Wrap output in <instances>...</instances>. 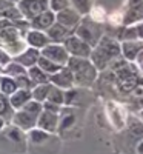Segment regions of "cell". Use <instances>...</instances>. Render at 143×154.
Wrapping results in <instances>:
<instances>
[{"label":"cell","instance_id":"10","mask_svg":"<svg viewBox=\"0 0 143 154\" xmlns=\"http://www.w3.org/2000/svg\"><path fill=\"white\" fill-rule=\"evenodd\" d=\"M75 112L74 109H71V106H66L65 108H60V112H59V128L57 131L62 133V131H66V130H71L75 125Z\"/></svg>","mask_w":143,"mask_h":154},{"label":"cell","instance_id":"32","mask_svg":"<svg viewBox=\"0 0 143 154\" xmlns=\"http://www.w3.org/2000/svg\"><path fill=\"white\" fill-rule=\"evenodd\" d=\"M8 25H11L9 22H8V19L5 20V19H0V31H2L5 26H8Z\"/></svg>","mask_w":143,"mask_h":154},{"label":"cell","instance_id":"24","mask_svg":"<svg viewBox=\"0 0 143 154\" xmlns=\"http://www.w3.org/2000/svg\"><path fill=\"white\" fill-rule=\"evenodd\" d=\"M5 72L11 77L12 75V79H16L17 75H22V74H26V68L25 66H22L20 63H8V66H6V69H5Z\"/></svg>","mask_w":143,"mask_h":154},{"label":"cell","instance_id":"33","mask_svg":"<svg viewBox=\"0 0 143 154\" xmlns=\"http://www.w3.org/2000/svg\"><path fill=\"white\" fill-rule=\"evenodd\" d=\"M135 151H137V154H143V140L137 143V148H135Z\"/></svg>","mask_w":143,"mask_h":154},{"label":"cell","instance_id":"5","mask_svg":"<svg viewBox=\"0 0 143 154\" xmlns=\"http://www.w3.org/2000/svg\"><path fill=\"white\" fill-rule=\"evenodd\" d=\"M43 57L53 60L54 63H57V65L60 66H65L69 60V54L68 51L65 49V46L62 45H57V43H49L46 45L45 48H42V53H40Z\"/></svg>","mask_w":143,"mask_h":154},{"label":"cell","instance_id":"14","mask_svg":"<svg viewBox=\"0 0 143 154\" xmlns=\"http://www.w3.org/2000/svg\"><path fill=\"white\" fill-rule=\"evenodd\" d=\"M46 35L51 42H65L69 37V28L63 26L62 23L54 22L51 26L46 29Z\"/></svg>","mask_w":143,"mask_h":154},{"label":"cell","instance_id":"30","mask_svg":"<svg viewBox=\"0 0 143 154\" xmlns=\"http://www.w3.org/2000/svg\"><path fill=\"white\" fill-rule=\"evenodd\" d=\"M12 3H14V2H9V0H0V14H2L3 11H6L8 8L14 6Z\"/></svg>","mask_w":143,"mask_h":154},{"label":"cell","instance_id":"8","mask_svg":"<svg viewBox=\"0 0 143 154\" xmlns=\"http://www.w3.org/2000/svg\"><path fill=\"white\" fill-rule=\"evenodd\" d=\"M11 123H12V125H16L17 128H20L22 131L28 133L29 130L35 128V125H37V119L34 117V116H31L29 112H26V111L17 109V111L12 112Z\"/></svg>","mask_w":143,"mask_h":154},{"label":"cell","instance_id":"18","mask_svg":"<svg viewBox=\"0 0 143 154\" xmlns=\"http://www.w3.org/2000/svg\"><path fill=\"white\" fill-rule=\"evenodd\" d=\"M45 102H51V103H56L59 106H63L65 105V91L51 83V88L48 91V97H46Z\"/></svg>","mask_w":143,"mask_h":154},{"label":"cell","instance_id":"9","mask_svg":"<svg viewBox=\"0 0 143 154\" xmlns=\"http://www.w3.org/2000/svg\"><path fill=\"white\" fill-rule=\"evenodd\" d=\"M49 83H53L54 86L60 88V89H69L74 86V80H72V74L69 71V68H62L57 72L49 75Z\"/></svg>","mask_w":143,"mask_h":154},{"label":"cell","instance_id":"22","mask_svg":"<svg viewBox=\"0 0 143 154\" xmlns=\"http://www.w3.org/2000/svg\"><path fill=\"white\" fill-rule=\"evenodd\" d=\"M49 88H51V83H40V85H35V86L32 88V91H31L32 99L37 100V102H42V103H43V102L46 100V97H48Z\"/></svg>","mask_w":143,"mask_h":154},{"label":"cell","instance_id":"36","mask_svg":"<svg viewBox=\"0 0 143 154\" xmlns=\"http://www.w3.org/2000/svg\"><path fill=\"white\" fill-rule=\"evenodd\" d=\"M9 2H16V0H9Z\"/></svg>","mask_w":143,"mask_h":154},{"label":"cell","instance_id":"3","mask_svg":"<svg viewBox=\"0 0 143 154\" xmlns=\"http://www.w3.org/2000/svg\"><path fill=\"white\" fill-rule=\"evenodd\" d=\"M65 49L68 51V54H71L72 57H82V59H88L91 57L93 53V46L88 45L85 40H82L77 35H69L65 40Z\"/></svg>","mask_w":143,"mask_h":154},{"label":"cell","instance_id":"12","mask_svg":"<svg viewBox=\"0 0 143 154\" xmlns=\"http://www.w3.org/2000/svg\"><path fill=\"white\" fill-rule=\"evenodd\" d=\"M32 99V94H31V89H23V88H19L16 93H12L9 96V105L11 108L17 111V109H22L25 106L26 102H29Z\"/></svg>","mask_w":143,"mask_h":154},{"label":"cell","instance_id":"31","mask_svg":"<svg viewBox=\"0 0 143 154\" xmlns=\"http://www.w3.org/2000/svg\"><path fill=\"white\" fill-rule=\"evenodd\" d=\"M135 32H137V37L143 40V23H138L135 26Z\"/></svg>","mask_w":143,"mask_h":154},{"label":"cell","instance_id":"25","mask_svg":"<svg viewBox=\"0 0 143 154\" xmlns=\"http://www.w3.org/2000/svg\"><path fill=\"white\" fill-rule=\"evenodd\" d=\"M91 19H93V22L96 23H102L103 20L106 19V14H105V9H103L102 6H96L91 9Z\"/></svg>","mask_w":143,"mask_h":154},{"label":"cell","instance_id":"6","mask_svg":"<svg viewBox=\"0 0 143 154\" xmlns=\"http://www.w3.org/2000/svg\"><path fill=\"white\" fill-rule=\"evenodd\" d=\"M96 22H83L79 28H77V37H80L82 40H85L88 45L94 46L99 43V37H100V29L94 25Z\"/></svg>","mask_w":143,"mask_h":154},{"label":"cell","instance_id":"15","mask_svg":"<svg viewBox=\"0 0 143 154\" xmlns=\"http://www.w3.org/2000/svg\"><path fill=\"white\" fill-rule=\"evenodd\" d=\"M80 20V14L74 9H69V8H65V9H60L56 16V22L62 23L63 26L66 28H71L74 25Z\"/></svg>","mask_w":143,"mask_h":154},{"label":"cell","instance_id":"20","mask_svg":"<svg viewBox=\"0 0 143 154\" xmlns=\"http://www.w3.org/2000/svg\"><path fill=\"white\" fill-rule=\"evenodd\" d=\"M37 65H38V68H40L42 71H45L46 74H54V72H57L59 69H62L63 66H60V65H57V63H54L53 60H49V59H46V57H43L42 54H40V57H38V60H37Z\"/></svg>","mask_w":143,"mask_h":154},{"label":"cell","instance_id":"13","mask_svg":"<svg viewBox=\"0 0 143 154\" xmlns=\"http://www.w3.org/2000/svg\"><path fill=\"white\" fill-rule=\"evenodd\" d=\"M38 57H40L38 49L31 46V48H28V49L22 51L20 54H17L14 60H16L17 63H20L22 66H25V68H31V66H34L35 63H37Z\"/></svg>","mask_w":143,"mask_h":154},{"label":"cell","instance_id":"4","mask_svg":"<svg viewBox=\"0 0 143 154\" xmlns=\"http://www.w3.org/2000/svg\"><path fill=\"white\" fill-rule=\"evenodd\" d=\"M17 8L23 17L31 20L40 12L49 9V0H20Z\"/></svg>","mask_w":143,"mask_h":154},{"label":"cell","instance_id":"21","mask_svg":"<svg viewBox=\"0 0 143 154\" xmlns=\"http://www.w3.org/2000/svg\"><path fill=\"white\" fill-rule=\"evenodd\" d=\"M28 77L35 83V85H40V83H49V75L42 71L38 66H31L28 71Z\"/></svg>","mask_w":143,"mask_h":154},{"label":"cell","instance_id":"1","mask_svg":"<svg viewBox=\"0 0 143 154\" xmlns=\"http://www.w3.org/2000/svg\"><path fill=\"white\" fill-rule=\"evenodd\" d=\"M68 68L72 74L74 86H89L96 82L97 77V68L93 65V62L82 57H69Z\"/></svg>","mask_w":143,"mask_h":154},{"label":"cell","instance_id":"11","mask_svg":"<svg viewBox=\"0 0 143 154\" xmlns=\"http://www.w3.org/2000/svg\"><path fill=\"white\" fill-rule=\"evenodd\" d=\"M54 22H56V14H54V11H49V9L40 12L38 16H35L34 19H31L32 28H34V29H38V31L48 29Z\"/></svg>","mask_w":143,"mask_h":154},{"label":"cell","instance_id":"16","mask_svg":"<svg viewBox=\"0 0 143 154\" xmlns=\"http://www.w3.org/2000/svg\"><path fill=\"white\" fill-rule=\"evenodd\" d=\"M141 49H143L141 42L126 40L122 43V51H123V56L126 57V60H135V57L141 53Z\"/></svg>","mask_w":143,"mask_h":154},{"label":"cell","instance_id":"17","mask_svg":"<svg viewBox=\"0 0 143 154\" xmlns=\"http://www.w3.org/2000/svg\"><path fill=\"white\" fill-rule=\"evenodd\" d=\"M26 42L32 46V48H37V49H42L48 45L49 38L45 32L38 31V29H34V31H29L28 35H26Z\"/></svg>","mask_w":143,"mask_h":154},{"label":"cell","instance_id":"23","mask_svg":"<svg viewBox=\"0 0 143 154\" xmlns=\"http://www.w3.org/2000/svg\"><path fill=\"white\" fill-rule=\"evenodd\" d=\"M22 109L26 111V112H29L31 116H34V117L37 119L38 116H40V112L43 111V103H42V102H37V100L31 99L29 102H26V103H25V106H23Z\"/></svg>","mask_w":143,"mask_h":154},{"label":"cell","instance_id":"29","mask_svg":"<svg viewBox=\"0 0 143 154\" xmlns=\"http://www.w3.org/2000/svg\"><path fill=\"white\" fill-rule=\"evenodd\" d=\"M9 62H11V56L8 54V51H5V49L0 48V66L8 65Z\"/></svg>","mask_w":143,"mask_h":154},{"label":"cell","instance_id":"7","mask_svg":"<svg viewBox=\"0 0 143 154\" xmlns=\"http://www.w3.org/2000/svg\"><path fill=\"white\" fill-rule=\"evenodd\" d=\"M37 128L46 131V133H57V128H59V112H53V111H48L43 109L40 112V116L37 117Z\"/></svg>","mask_w":143,"mask_h":154},{"label":"cell","instance_id":"34","mask_svg":"<svg viewBox=\"0 0 143 154\" xmlns=\"http://www.w3.org/2000/svg\"><path fill=\"white\" fill-rule=\"evenodd\" d=\"M5 125H6V120H5L3 117H0V131H2L3 128H5Z\"/></svg>","mask_w":143,"mask_h":154},{"label":"cell","instance_id":"35","mask_svg":"<svg viewBox=\"0 0 143 154\" xmlns=\"http://www.w3.org/2000/svg\"><path fill=\"white\" fill-rule=\"evenodd\" d=\"M140 120H141V122H143V109H141V111H140Z\"/></svg>","mask_w":143,"mask_h":154},{"label":"cell","instance_id":"26","mask_svg":"<svg viewBox=\"0 0 143 154\" xmlns=\"http://www.w3.org/2000/svg\"><path fill=\"white\" fill-rule=\"evenodd\" d=\"M16 83L19 88H23V89H31L32 88V80L29 77H26V74H22V75H17L16 77Z\"/></svg>","mask_w":143,"mask_h":154},{"label":"cell","instance_id":"28","mask_svg":"<svg viewBox=\"0 0 143 154\" xmlns=\"http://www.w3.org/2000/svg\"><path fill=\"white\" fill-rule=\"evenodd\" d=\"M69 0H49V5H51V9L53 11H60V9H65L68 6Z\"/></svg>","mask_w":143,"mask_h":154},{"label":"cell","instance_id":"27","mask_svg":"<svg viewBox=\"0 0 143 154\" xmlns=\"http://www.w3.org/2000/svg\"><path fill=\"white\" fill-rule=\"evenodd\" d=\"M75 11L79 14H85V12L89 9V0H71Z\"/></svg>","mask_w":143,"mask_h":154},{"label":"cell","instance_id":"2","mask_svg":"<svg viewBox=\"0 0 143 154\" xmlns=\"http://www.w3.org/2000/svg\"><path fill=\"white\" fill-rule=\"evenodd\" d=\"M119 54L120 45L109 37H102L97 43V48L91 53V59H93V65L97 69H103L112 59L119 57Z\"/></svg>","mask_w":143,"mask_h":154},{"label":"cell","instance_id":"19","mask_svg":"<svg viewBox=\"0 0 143 154\" xmlns=\"http://www.w3.org/2000/svg\"><path fill=\"white\" fill-rule=\"evenodd\" d=\"M17 89H19V86L16 83V79H12L9 75L0 77V93L3 96H11L12 93H16Z\"/></svg>","mask_w":143,"mask_h":154}]
</instances>
